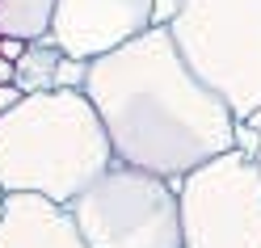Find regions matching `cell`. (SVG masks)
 <instances>
[{
    "label": "cell",
    "mask_w": 261,
    "mask_h": 248,
    "mask_svg": "<svg viewBox=\"0 0 261 248\" xmlns=\"http://www.w3.org/2000/svg\"><path fill=\"white\" fill-rule=\"evenodd\" d=\"M72 214L89 248H186L177 189L135 164L114 160L72 202Z\"/></svg>",
    "instance_id": "cell-4"
},
{
    "label": "cell",
    "mask_w": 261,
    "mask_h": 248,
    "mask_svg": "<svg viewBox=\"0 0 261 248\" xmlns=\"http://www.w3.org/2000/svg\"><path fill=\"white\" fill-rule=\"evenodd\" d=\"M85 80H89V63L85 59H59V72H55V89H80L85 93Z\"/></svg>",
    "instance_id": "cell-10"
},
{
    "label": "cell",
    "mask_w": 261,
    "mask_h": 248,
    "mask_svg": "<svg viewBox=\"0 0 261 248\" xmlns=\"http://www.w3.org/2000/svg\"><path fill=\"white\" fill-rule=\"evenodd\" d=\"M63 51L51 38H38L25 46V55L17 59V89L21 93H55V72H59Z\"/></svg>",
    "instance_id": "cell-9"
},
{
    "label": "cell",
    "mask_w": 261,
    "mask_h": 248,
    "mask_svg": "<svg viewBox=\"0 0 261 248\" xmlns=\"http://www.w3.org/2000/svg\"><path fill=\"white\" fill-rule=\"evenodd\" d=\"M0 38H5V34H0Z\"/></svg>",
    "instance_id": "cell-18"
},
{
    "label": "cell",
    "mask_w": 261,
    "mask_h": 248,
    "mask_svg": "<svg viewBox=\"0 0 261 248\" xmlns=\"http://www.w3.org/2000/svg\"><path fill=\"white\" fill-rule=\"evenodd\" d=\"M21 97H25V93H21L17 85H0V118H5V114H9L13 105H17Z\"/></svg>",
    "instance_id": "cell-12"
},
{
    "label": "cell",
    "mask_w": 261,
    "mask_h": 248,
    "mask_svg": "<svg viewBox=\"0 0 261 248\" xmlns=\"http://www.w3.org/2000/svg\"><path fill=\"white\" fill-rule=\"evenodd\" d=\"M186 248H261V164L223 152L177 185Z\"/></svg>",
    "instance_id": "cell-5"
},
{
    "label": "cell",
    "mask_w": 261,
    "mask_h": 248,
    "mask_svg": "<svg viewBox=\"0 0 261 248\" xmlns=\"http://www.w3.org/2000/svg\"><path fill=\"white\" fill-rule=\"evenodd\" d=\"M114 164V147L89 93H25L0 118V189L72 206Z\"/></svg>",
    "instance_id": "cell-2"
},
{
    "label": "cell",
    "mask_w": 261,
    "mask_h": 248,
    "mask_svg": "<svg viewBox=\"0 0 261 248\" xmlns=\"http://www.w3.org/2000/svg\"><path fill=\"white\" fill-rule=\"evenodd\" d=\"M156 0H59L51 38L68 59H101L152 30Z\"/></svg>",
    "instance_id": "cell-6"
},
{
    "label": "cell",
    "mask_w": 261,
    "mask_h": 248,
    "mask_svg": "<svg viewBox=\"0 0 261 248\" xmlns=\"http://www.w3.org/2000/svg\"><path fill=\"white\" fill-rule=\"evenodd\" d=\"M177 13V0H156V13H152V25H169Z\"/></svg>",
    "instance_id": "cell-14"
},
{
    "label": "cell",
    "mask_w": 261,
    "mask_h": 248,
    "mask_svg": "<svg viewBox=\"0 0 261 248\" xmlns=\"http://www.w3.org/2000/svg\"><path fill=\"white\" fill-rule=\"evenodd\" d=\"M244 122H249V126H253V130H257V135H261V109H257V114H253V118H244ZM257 164H261V152H257Z\"/></svg>",
    "instance_id": "cell-16"
},
{
    "label": "cell",
    "mask_w": 261,
    "mask_h": 248,
    "mask_svg": "<svg viewBox=\"0 0 261 248\" xmlns=\"http://www.w3.org/2000/svg\"><path fill=\"white\" fill-rule=\"evenodd\" d=\"M169 34L236 122L261 109V0H177Z\"/></svg>",
    "instance_id": "cell-3"
},
{
    "label": "cell",
    "mask_w": 261,
    "mask_h": 248,
    "mask_svg": "<svg viewBox=\"0 0 261 248\" xmlns=\"http://www.w3.org/2000/svg\"><path fill=\"white\" fill-rule=\"evenodd\" d=\"M0 85H17V63H9L0 55Z\"/></svg>",
    "instance_id": "cell-15"
},
{
    "label": "cell",
    "mask_w": 261,
    "mask_h": 248,
    "mask_svg": "<svg viewBox=\"0 0 261 248\" xmlns=\"http://www.w3.org/2000/svg\"><path fill=\"white\" fill-rule=\"evenodd\" d=\"M55 5L59 0H0V34L21 42L46 38L55 21Z\"/></svg>",
    "instance_id": "cell-8"
},
{
    "label": "cell",
    "mask_w": 261,
    "mask_h": 248,
    "mask_svg": "<svg viewBox=\"0 0 261 248\" xmlns=\"http://www.w3.org/2000/svg\"><path fill=\"white\" fill-rule=\"evenodd\" d=\"M0 214H5V189H0Z\"/></svg>",
    "instance_id": "cell-17"
},
{
    "label": "cell",
    "mask_w": 261,
    "mask_h": 248,
    "mask_svg": "<svg viewBox=\"0 0 261 248\" xmlns=\"http://www.w3.org/2000/svg\"><path fill=\"white\" fill-rule=\"evenodd\" d=\"M85 93L101 118L114 160L181 181L236 147V114L223 105L177 55L169 25L89 63Z\"/></svg>",
    "instance_id": "cell-1"
},
{
    "label": "cell",
    "mask_w": 261,
    "mask_h": 248,
    "mask_svg": "<svg viewBox=\"0 0 261 248\" xmlns=\"http://www.w3.org/2000/svg\"><path fill=\"white\" fill-rule=\"evenodd\" d=\"M236 152L253 156V160H257V152H261V135H257L249 122H236Z\"/></svg>",
    "instance_id": "cell-11"
},
{
    "label": "cell",
    "mask_w": 261,
    "mask_h": 248,
    "mask_svg": "<svg viewBox=\"0 0 261 248\" xmlns=\"http://www.w3.org/2000/svg\"><path fill=\"white\" fill-rule=\"evenodd\" d=\"M0 248H89L72 206L42 194H5Z\"/></svg>",
    "instance_id": "cell-7"
},
{
    "label": "cell",
    "mask_w": 261,
    "mask_h": 248,
    "mask_svg": "<svg viewBox=\"0 0 261 248\" xmlns=\"http://www.w3.org/2000/svg\"><path fill=\"white\" fill-rule=\"evenodd\" d=\"M25 46H30V42H21V38H0V55H5L9 63H17V59L25 55Z\"/></svg>",
    "instance_id": "cell-13"
}]
</instances>
